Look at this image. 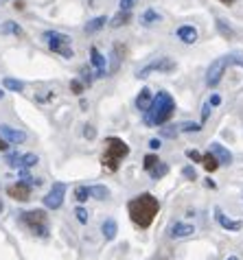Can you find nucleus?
Segmentation results:
<instances>
[{
	"label": "nucleus",
	"mask_w": 243,
	"mask_h": 260,
	"mask_svg": "<svg viewBox=\"0 0 243 260\" xmlns=\"http://www.w3.org/2000/svg\"><path fill=\"white\" fill-rule=\"evenodd\" d=\"M158 210H160V201L151 192H140L134 199H129V203H127L131 223L138 225L140 229H147L154 223V219L158 217Z\"/></svg>",
	"instance_id": "obj_1"
},
{
	"label": "nucleus",
	"mask_w": 243,
	"mask_h": 260,
	"mask_svg": "<svg viewBox=\"0 0 243 260\" xmlns=\"http://www.w3.org/2000/svg\"><path fill=\"white\" fill-rule=\"evenodd\" d=\"M173 111H175L173 96H171L169 92L162 90L151 99V105L143 111V120H145L147 127H160L173 116Z\"/></svg>",
	"instance_id": "obj_2"
},
{
	"label": "nucleus",
	"mask_w": 243,
	"mask_h": 260,
	"mask_svg": "<svg viewBox=\"0 0 243 260\" xmlns=\"http://www.w3.org/2000/svg\"><path fill=\"white\" fill-rule=\"evenodd\" d=\"M129 155V147L121 138H105V151L101 155V164L108 171H119L121 162Z\"/></svg>",
	"instance_id": "obj_3"
},
{
	"label": "nucleus",
	"mask_w": 243,
	"mask_h": 260,
	"mask_svg": "<svg viewBox=\"0 0 243 260\" xmlns=\"http://www.w3.org/2000/svg\"><path fill=\"white\" fill-rule=\"evenodd\" d=\"M230 64H241L243 66V55L232 53V55H224V57L212 61V64L208 66V70H206V85H208V88L219 85V81L224 79V73H226V68Z\"/></svg>",
	"instance_id": "obj_4"
},
{
	"label": "nucleus",
	"mask_w": 243,
	"mask_h": 260,
	"mask_svg": "<svg viewBox=\"0 0 243 260\" xmlns=\"http://www.w3.org/2000/svg\"><path fill=\"white\" fill-rule=\"evenodd\" d=\"M20 223L27 229H31L35 236H48V214L44 210H27L20 214Z\"/></svg>",
	"instance_id": "obj_5"
},
{
	"label": "nucleus",
	"mask_w": 243,
	"mask_h": 260,
	"mask_svg": "<svg viewBox=\"0 0 243 260\" xmlns=\"http://www.w3.org/2000/svg\"><path fill=\"white\" fill-rule=\"evenodd\" d=\"M42 39L46 42V46L53 53H57V55H62L64 59H70V57H75V53H73V46H70V35H66V33H59V31H44L42 33Z\"/></svg>",
	"instance_id": "obj_6"
},
{
	"label": "nucleus",
	"mask_w": 243,
	"mask_h": 260,
	"mask_svg": "<svg viewBox=\"0 0 243 260\" xmlns=\"http://www.w3.org/2000/svg\"><path fill=\"white\" fill-rule=\"evenodd\" d=\"M173 70H175V61L171 57H156L154 61L143 66L136 76H138V79H147L151 73H173Z\"/></svg>",
	"instance_id": "obj_7"
},
{
	"label": "nucleus",
	"mask_w": 243,
	"mask_h": 260,
	"mask_svg": "<svg viewBox=\"0 0 243 260\" xmlns=\"http://www.w3.org/2000/svg\"><path fill=\"white\" fill-rule=\"evenodd\" d=\"M64 197H66V184L64 182H55L53 186H50L48 195L44 197V206L48 208V210H59L64 203Z\"/></svg>",
	"instance_id": "obj_8"
},
{
	"label": "nucleus",
	"mask_w": 243,
	"mask_h": 260,
	"mask_svg": "<svg viewBox=\"0 0 243 260\" xmlns=\"http://www.w3.org/2000/svg\"><path fill=\"white\" fill-rule=\"evenodd\" d=\"M0 136H2L9 145H22V142H27V134L11 125H0Z\"/></svg>",
	"instance_id": "obj_9"
},
{
	"label": "nucleus",
	"mask_w": 243,
	"mask_h": 260,
	"mask_svg": "<svg viewBox=\"0 0 243 260\" xmlns=\"http://www.w3.org/2000/svg\"><path fill=\"white\" fill-rule=\"evenodd\" d=\"M7 195L16 201H29L31 199V186L27 182H18V184H11L7 188Z\"/></svg>",
	"instance_id": "obj_10"
},
{
	"label": "nucleus",
	"mask_w": 243,
	"mask_h": 260,
	"mask_svg": "<svg viewBox=\"0 0 243 260\" xmlns=\"http://www.w3.org/2000/svg\"><path fill=\"white\" fill-rule=\"evenodd\" d=\"M90 61H92V66L97 68V73H94V76H108V57H103V55L99 53L97 46H92L90 48Z\"/></svg>",
	"instance_id": "obj_11"
},
{
	"label": "nucleus",
	"mask_w": 243,
	"mask_h": 260,
	"mask_svg": "<svg viewBox=\"0 0 243 260\" xmlns=\"http://www.w3.org/2000/svg\"><path fill=\"white\" fill-rule=\"evenodd\" d=\"M210 153L219 160L221 166H230L232 164V153L228 151L224 145H219V142H210Z\"/></svg>",
	"instance_id": "obj_12"
},
{
	"label": "nucleus",
	"mask_w": 243,
	"mask_h": 260,
	"mask_svg": "<svg viewBox=\"0 0 243 260\" xmlns=\"http://www.w3.org/2000/svg\"><path fill=\"white\" fill-rule=\"evenodd\" d=\"M215 219H217V223H219L224 229H228V232H239V229L243 227V223L241 221H235V219H228L224 212L219 210V208H215Z\"/></svg>",
	"instance_id": "obj_13"
},
{
	"label": "nucleus",
	"mask_w": 243,
	"mask_h": 260,
	"mask_svg": "<svg viewBox=\"0 0 243 260\" xmlns=\"http://www.w3.org/2000/svg\"><path fill=\"white\" fill-rule=\"evenodd\" d=\"M193 232H195V227L191 225V223H175V225H171V229H169V236L171 238H186Z\"/></svg>",
	"instance_id": "obj_14"
},
{
	"label": "nucleus",
	"mask_w": 243,
	"mask_h": 260,
	"mask_svg": "<svg viewBox=\"0 0 243 260\" xmlns=\"http://www.w3.org/2000/svg\"><path fill=\"white\" fill-rule=\"evenodd\" d=\"M178 39L184 44H195L197 42V29L191 24H182L178 29Z\"/></svg>",
	"instance_id": "obj_15"
},
{
	"label": "nucleus",
	"mask_w": 243,
	"mask_h": 260,
	"mask_svg": "<svg viewBox=\"0 0 243 260\" xmlns=\"http://www.w3.org/2000/svg\"><path fill=\"white\" fill-rule=\"evenodd\" d=\"M123 46L121 44H114V48H112V61H110V66H108V74H114L116 70L121 68V59H123Z\"/></svg>",
	"instance_id": "obj_16"
},
{
	"label": "nucleus",
	"mask_w": 243,
	"mask_h": 260,
	"mask_svg": "<svg viewBox=\"0 0 243 260\" xmlns=\"http://www.w3.org/2000/svg\"><path fill=\"white\" fill-rule=\"evenodd\" d=\"M0 35H16V37H24V31H22V27H20L18 22L7 20V22L0 27Z\"/></svg>",
	"instance_id": "obj_17"
},
{
	"label": "nucleus",
	"mask_w": 243,
	"mask_h": 260,
	"mask_svg": "<svg viewBox=\"0 0 243 260\" xmlns=\"http://www.w3.org/2000/svg\"><path fill=\"white\" fill-rule=\"evenodd\" d=\"M101 232H103L105 241H114V238H116V232H119V225H116L114 219H105L103 225H101Z\"/></svg>",
	"instance_id": "obj_18"
},
{
	"label": "nucleus",
	"mask_w": 243,
	"mask_h": 260,
	"mask_svg": "<svg viewBox=\"0 0 243 260\" xmlns=\"http://www.w3.org/2000/svg\"><path fill=\"white\" fill-rule=\"evenodd\" d=\"M160 20H162V15L156 11V9H147V11H143V15H140V24H143V27H154Z\"/></svg>",
	"instance_id": "obj_19"
},
{
	"label": "nucleus",
	"mask_w": 243,
	"mask_h": 260,
	"mask_svg": "<svg viewBox=\"0 0 243 260\" xmlns=\"http://www.w3.org/2000/svg\"><path fill=\"white\" fill-rule=\"evenodd\" d=\"M151 99H154V96H151V90L149 88H143V90H140V94L136 96V107H138L140 111H145L147 107L151 105Z\"/></svg>",
	"instance_id": "obj_20"
},
{
	"label": "nucleus",
	"mask_w": 243,
	"mask_h": 260,
	"mask_svg": "<svg viewBox=\"0 0 243 260\" xmlns=\"http://www.w3.org/2000/svg\"><path fill=\"white\" fill-rule=\"evenodd\" d=\"M105 22H108V18H105V15L92 18V20H90V22L83 27V31H85V33H97V31H101V29L105 27Z\"/></svg>",
	"instance_id": "obj_21"
},
{
	"label": "nucleus",
	"mask_w": 243,
	"mask_h": 260,
	"mask_svg": "<svg viewBox=\"0 0 243 260\" xmlns=\"http://www.w3.org/2000/svg\"><path fill=\"white\" fill-rule=\"evenodd\" d=\"M217 31H219V33L224 35L226 39H235V35H237V33H235V29H232L224 18H217Z\"/></svg>",
	"instance_id": "obj_22"
},
{
	"label": "nucleus",
	"mask_w": 243,
	"mask_h": 260,
	"mask_svg": "<svg viewBox=\"0 0 243 260\" xmlns=\"http://www.w3.org/2000/svg\"><path fill=\"white\" fill-rule=\"evenodd\" d=\"M202 164H204V168H206V171H208V173H215L217 171V168H219L221 164H219V160H217V157L215 155H212V153L208 151V153H206V155L204 157H202Z\"/></svg>",
	"instance_id": "obj_23"
},
{
	"label": "nucleus",
	"mask_w": 243,
	"mask_h": 260,
	"mask_svg": "<svg viewBox=\"0 0 243 260\" xmlns=\"http://www.w3.org/2000/svg\"><path fill=\"white\" fill-rule=\"evenodd\" d=\"M129 20H131V13H129V11H123V9H121V11L112 18V22H110V24H112L114 29H119V27H125V24H127Z\"/></svg>",
	"instance_id": "obj_24"
},
{
	"label": "nucleus",
	"mask_w": 243,
	"mask_h": 260,
	"mask_svg": "<svg viewBox=\"0 0 243 260\" xmlns=\"http://www.w3.org/2000/svg\"><path fill=\"white\" fill-rule=\"evenodd\" d=\"M38 155L35 153H20V166L18 168H31L38 164Z\"/></svg>",
	"instance_id": "obj_25"
},
{
	"label": "nucleus",
	"mask_w": 243,
	"mask_h": 260,
	"mask_svg": "<svg viewBox=\"0 0 243 260\" xmlns=\"http://www.w3.org/2000/svg\"><path fill=\"white\" fill-rule=\"evenodd\" d=\"M166 173H169V164H166V162H158V164L149 171V175H151V180H162Z\"/></svg>",
	"instance_id": "obj_26"
},
{
	"label": "nucleus",
	"mask_w": 243,
	"mask_h": 260,
	"mask_svg": "<svg viewBox=\"0 0 243 260\" xmlns=\"http://www.w3.org/2000/svg\"><path fill=\"white\" fill-rule=\"evenodd\" d=\"M2 85L7 90H11V92H24V83L22 81H18V79H13V76H4Z\"/></svg>",
	"instance_id": "obj_27"
},
{
	"label": "nucleus",
	"mask_w": 243,
	"mask_h": 260,
	"mask_svg": "<svg viewBox=\"0 0 243 260\" xmlns=\"http://www.w3.org/2000/svg\"><path fill=\"white\" fill-rule=\"evenodd\" d=\"M90 195H92L94 199H108L110 197V188L108 186H101V184H97V186H90Z\"/></svg>",
	"instance_id": "obj_28"
},
{
	"label": "nucleus",
	"mask_w": 243,
	"mask_h": 260,
	"mask_svg": "<svg viewBox=\"0 0 243 260\" xmlns=\"http://www.w3.org/2000/svg\"><path fill=\"white\" fill-rule=\"evenodd\" d=\"M18 175L22 177V182H27L29 186H40V184H42V180H38V177H33L31 173L27 171V168H18Z\"/></svg>",
	"instance_id": "obj_29"
},
{
	"label": "nucleus",
	"mask_w": 243,
	"mask_h": 260,
	"mask_svg": "<svg viewBox=\"0 0 243 260\" xmlns=\"http://www.w3.org/2000/svg\"><path fill=\"white\" fill-rule=\"evenodd\" d=\"M75 197H77L79 203L88 201V199L92 197V195H90V186H77V188H75Z\"/></svg>",
	"instance_id": "obj_30"
},
{
	"label": "nucleus",
	"mask_w": 243,
	"mask_h": 260,
	"mask_svg": "<svg viewBox=\"0 0 243 260\" xmlns=\"http://www.w3.org/2000/svg\"><path fill=\"white\" fill-rule=\"evenodd\" d=\"M178 134H180V127H175V125L160 127V136H162V138H175Z\"/></svg>",
	"instance_id": "obj_31"
},
{
	"label": "nucleus",
	"mask_w": 243,
	"mask_h": 260,
	"mask_svg": "<svg viewBox=\"0 0 243 260\" xmlns=\"http://www.w3.org/2000/svg\"><path fill=\"white\" fill-rule=\"evenodd\" d=\"M79 79L83 81V85H92V81H94V74H92V70H90V68H81V73H79Z\"/></svg>",
	"instance_id": "obj_32"
},
{
	"label": "nucleus",
	"mask_w": 243,
	"mask_h": 260,
	"mask_svg": "<svg viewBox=\"0 0 243 260\" xmlns=\"http://www.w3.org/2000/svg\"><path fill=\"white\" fill-rule=\"evenodd\" d=\"M180 127V131H202V122H191V120H186V122H182Z\"/></svg>",
	"instance_id": "obj_33"
},
{
	"label": "nucleus",
	"mask_w": 243,
	"mask_h": 260,
	"mask_svg": "<svg viewBox=\"0 0 243 260\" xmlns=\"http://www.w3.org/2000/svg\"><path fill=\"white\" fill-rule=\"evenodd\" d=\"M158 155H154V153H149V155H145V160H143V166H145V171H151L156 164H158Z\"/></svg>",
	"instance_id": "obj_34"
},
{
	"label": "nucleus",
	"mask_w": 243,
	"mask_h": 260,
	"mask_svg": "<svg viewBox=\"0 0 243 260\" xmlns=\"http://www.w3.org/2000/svg\"><path fill=\"white\" fill-rule=\"evenodd\" d=\"M70 90H73L75 94H83V90H85L83 81H81V79H73V81H70Z\"/></svg>",
	"instance_id": "obj_35"
},
{
	"label": "nucleus",
	"mask_w": 243,
	"mask_h": 260,
	"mask_svg": "<svg viewBox=\"0 0 243 260\" xmlns=\"http://www.w3.org/2000/svg\"><path fill=\"white\" fill-rule=\"evenodd\" d=\"M182 175H184L186 180H191V182L197 180V173H195L193 166H184V168H182Z\"/></svg>",
	"instance_id": "obj_36"
},
{
	"label": "nucleus",
	"mask_w": 243,
	"mask_h": 260,
	"mask_svg": "<svg viewBox=\"0 0 243 260\" xmlns=\"http://www.w3.org/2000/svg\"><path fill=\"white\" fill-rule=\"evenodd\" d=\"M75 214H77V221L79 223H88V210H83V208H77V210H75Z\"/></svg>",
	"instance_id": "obj_37"
},
{
	"label": "nucleus",
	"mask_w": 243,
	"mask_h": 260,
	"mask_svg": "<svg viewBox=\"0 0 243 260\" xmlns=\"http://www.w3.org/2000/svg\"><path fill=\"white\" fill-rule=\"evenodd\" d=\"M83 136L88 138V140H94V136H97V129H94L92 125H85L83 127Z\"/></svg>",
	"instance_id": "obj_38"
},
{
	"label": "nucleus",
	"mask_w": 243,
	"mask_h": 260,
	"mask_svg": "<svg viewBox=\"0 0 243 260\" xmlns=\"http://www.w3.org/2000/svg\"><path fill=\"white\" fill-rule=\"evenodd\" d=\"M186 157H189V160H193V162H202V157H204V155H202L200 151L189 149V151H186Z\"/></svg>",
	"instance_id": "obj_39"
},
{
	"label": "nucleus",
	"mask_w": 243,
	"mask_h": 260,
	"mask_svg": "<svg viewBox=\"0 0 243 260\" xmlns=\"http://www.w3.org/2000/svg\"><path fill=\"white\" fill-rule=\"evenodd\" d=\"M208 116H210V103H204L202 105V125L208 120Z\"/></svg>",
	"instance_id": "obj_40"
},
{
	"label": "nucleus",
	"mask_w": 243,
	"mask_h": 260,
	"mask_svg": "<svg viewBox=\"0 0 243 260\" xmlns=\"http://www.w3.org/2000/svg\"><path fill=\"white\" fill-rule=\"evenodd\" d=\"M131 7H134V0H121V9L123 11H131Z\"/></svg>",
	"instance_id": "obj_41"
},
{
	"label": "nucleus",
	"mask_w": 243,
	"mask_h": 260,
	"mask_svg": "<svg viewBox=\"0 0 243 260\" xmlns=\"http://www.w3.org/2000/svg\"><path fill=\"white\" fill-rule=\"evenodd\" d=\"M208 103H210V107H217V105H221V96H219V94H212L210 99H208Z\"/></svg>",
	"instance_id": "obj_42"
},
{
	"label": "nucleus",
	"mask_w": 243,
	"mask_h": 260,
	"mask_svg": "<svg viewBox=\"0 0 243 260\" xmlns=\"http://www.w3.org/2000/svg\"><path fill=\"white\" fill-rule=\"evenodd\" d=\"M160 147H162V142H160V138H151V140H149V149H160Z\"/></svg>",
	"instance_id": "obj_43"
},
{
	"label": "nucleus",
	"mask_w": 243,
	"mask_h": 260,
	"mask_svg": "<svg viewBox=\"0 0 243 260\" xmlns=\"http://www.w3.org/2000/svg\"><path fill=\"white\" fill-rule=\"evenodd\" d=\"M13 9H18V11H22V9H24V0H16V2H13Z\"/></svg>",
	"instance_id": "obj_44"
},
{
	"label": "nucleus",
	"mask_w": 243,
	"mask_h": 260,
	"mask_svg": "<svg viewBox=\"0 0 243 260\" xmlns=\"http://www.w3.org/2000/svg\"><path fill=\"white\" fill-rule=\"evenodd\" d=\"M7 147H9V142L4 140L2 136H0V151H7Z\"/></svg>",
	"instance_id": "obj_45"
},
{
	"label": "nucleus",
	"mask_w": 243,
	"mask_h": 260,
	"mask_svg": "<svg viewBox=\"0 0 243 260\" xmlns=\"http://www.w3.org/2000/svg\"><path fill=\"white\" fill-rule=\"evenodd\" d=\"M219 2H224V4H228V7H230V4L235 2V0H219Z\"/></svg>",
	"instance_id": "obj_46"
},
{
	"label": "nucleus",
	"mask_w": 243,
	"mask_h": 260,
	"mask_svg": "<svg viewBox=\"0 0 243 260\" xmlns=\"http://www.w3.org/2000/svg\"><path fill=\"white\" fill-rule=\"evenodd\" d=\"M228 260H239V258H237V256H230V258H228Z\"/></svg>",
	"instance_id": "obj_47"
},
{
	"label": "nucleus",
	"mask_w": 243,
	"mask_h": 260,
	"mask_svg": "<svg viewBox=\"0 0 243 260\" xmlns=\"http://www.w3.org/2000/svg\"><path fill=\"white\" fill-rule=\"evenodd\" d=\"M2 96H4V92H2V90H0V99H2Z\"/></svg>",
	"instance_id": "obj_48"
}]
</instances>
